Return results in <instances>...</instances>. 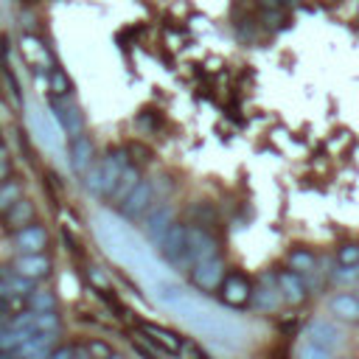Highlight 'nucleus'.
<instances>
[{
    "instance_id": "nucleus-1",
    "label": "nucleus",
    "mask_w": 359,
    "mask_h": 359,
    "mask_svg": "<svg viewBox=\"0 0 359 359\" xmlns=\"http://www.w3.org/2000/svg\"><path fill=\"white\" fill-rule=\"evenodd\" d=\"M160 256L174 267H188V225H172L166 236L158 242Z\"/></svg>"
},
{
    "instance_id": "nucleus-2",
    "label": "nucleus",
    "mask_w": 359,
    "mask_h": 359,
    "mask_svg": "<svg viewBox=\"0 0 359 359\" xmlns=\"http://www.w3.org/2000/svg\"><path fill=\"white\" fill-rule=\"evenodd\" d=\"M51 112L59 121L62 132H67L70 137L85 132V115H82V110L74 101H70V96H53L51 99Z\"/></svg>"
},
{
    "instance_id": "nucleus-3",
    "label": "nucleus",
    "mask_w": 359,
    "mask_h": 359,
    "mask_svg": "<svg viewBox=\"0 0 359 359\" xmlns=\"http://www.w3.org/2000/svg\"><path fill=\"white\" fill-rule=\"evenodd\" d=\"M152 202H155V185L149 180H140L132 188V194L121 202V213H124L126 219H140L143 213L152 208Z\"/></svg>"
},
{
    "instance_id": "nucleus-4",
    "label": "nucleus",
    "mask_w": 359,
    "mask_h": 359,
    "mask_svg": "<svg viewBox=\"0 0 359 359\" xmlns=\"http://www.w3.org/2000/svg\"><path fill=\"white\" fill-rule=\"evenodd\" d=\"M219 247L208 231H202L199 225H188V264H199L208 258H217Z\"/></svg>"
},
{
    "instance_id": "nucleus-5",
    "label": "nucleus",
    "mask_w": 359,
    "mask_h": 359,
    "mask_svg": "<svg viewBox=\"0 0 359 359\" xmlns=\"http://www.w3.org/2000/svg\"><path fill=\"white\" fill-rule=\"evenodd\" d=\"M222 278H225V264H222V258H219V256H217V258H208V261L194 264V272H191L194 286H197V290H205V292L217 290V286L222 283Z\"/></svg>"
},
{
    "instance_id": "nucleus-6",
    "label": "nucleus",
    "mask_w": 359,
    "mask_h": 359,
    "mask_svg": "<svg viewBox=\"0 0 359 359\" xmlns=\"http://www.w3.org/2000/svg\"><path fill=\"white\" fill-rule=\"evenodd\" d=\"M137 328H140L143 340L152 342V345H155L158 351H163V353H180V351H183L180 337H177L174 331L163 328V326H155V323H137Z\"/></svg>"
},
{
    "instance_id": "nucleus-7",
    "label": "nucleus",
    "mask_w": 359,
    "mask_h": 359,
    "mask_svg": "<svg viewBox=\"0 0 359 359\" xmlns=\"http://www.w3.org/2000/svg\"><path fill=\"white\" fill-rule=\"evenodd\" d=\"M275 283H278L283 301L292 303V306L303 303L306 295H309V292H306V283H303V275H298L295 269H281V272L275 275Z\"/></svg>"
},
{
    "instance_id": "nucleus-8",
    "label": "nucleus",
    "mask_w": 359,
    "mask_h": 359,
    "mask_svg": "<svg viewBox=\"0 0 359 359\" xmlns=\"http://www.w3.org/2000/svg\"><path fill=\"white\" fill-rule=\"evenodd\" d=\"M253 298V290H250V281L242 275V272H231L225 281H222V301L233 309L244 306L247 301Z\"/></svg>"
},
{
    "instance_id": "nucleus-9",
    "label": "nucleus",
    "mask_w": 359,
    "mask_h": 359,
    "mask_svg": "<svg viewBox=\"0 0 359 359\" xmlns=\"http://www.w3.org/2000/svg\"><path fill=\"white\" fill-rule=\"evenodd\" d=\"M126 152H110L107 158H101L99 160V169H101V197H110L112 194V188H115V183H118V177H121V172L126 169Z\"/></svg>"
},
{
    "instance_id": "nucleus-10",
    "label": "nucleus",
    "mask_w": 359,
    "mask_h": 359,
    "mask_svg": "<svg viewBox=\"0 0 359 359\" xmlns=\"http://www.w3.org/2000/svg\"><path fill=\"white\" fill-rule=\"evenodd\" d=\"M306 337H309V342H315V345H320V348H328V351L345 345V334H342L334 323H328V320H315V323H309Z\"/></svg>"
},
{
    "instance_id": "nucleus-11",
    "label": "nucleus",
    "mask_w": 359,
    "mask_h": 359,
    "mask_svg": "<svg viewBox=\"0 0 359 359\" xmlns=\"http://www.w3.org/2000/svg\"><path fill=\"white\" fill-rule=\"evenodd\" d=\"M93 158H96L93 140H90L85 132H79V135L70 137V169H74L76 174L85 177V172L93 166Z\"/></svg>"
},
{
    "instance_id": "nucleus-12",
    "label": "nucleus",
    "mask_w": 359,
    "mask_h": 359,
    "mask_svg": "<svg viewBox=\"0 0 359 359\" xmlns=\"http://www.w3.org/2000/svg\"><path fill=\"white\" fill-rule=\"evenodd\" d=\"M15 244H17L20 253H42L45 244H48V233H45L42 225L28 222V225H23V228L15 233Z\"/></svg>"
},
{
    "instance_id": "nucleus-13",
    "label": "nucleus",
    "mask_w": 359,
    "mask_h": 359,
    "mask_svg": "<svg viewBox=\"0 0 359 359\" xmlns=\"http://www.w3.org/2000/svg\"><path fill=\"white\" fill-rule=\"evenodd\" d=\"M15 272H20L23 278H31V281H40L51 272V261L42 256V253H23L15 264H12Z\"/></svg>"
},
{
    "instance_id": "nucleus-14",
    "label": "nucleus",
    "mask_w": 359,
    "mask_h": 359,
    "mask_svg": "<svg viewBox=\"0 0 359 359\" xmlns=\"http://www.w3.org/2000/svg\"><path fill=\"white\" fill-rule=\"evenodd\" d=\"M174 225V210H172V205H160L152 217L147 219V236H149V242L152 244H158L163 236H166V231Z\"/></svg>"
},
{
    "instance_id": "nucleus-15",
    "label": "nucleus",
    "mask_w": 359,
    "mask_h": 359,
    "mask_svg": "<svg viewBox=\"0 0 359 359\" xmlns=\"http://www.w3.org/2000/svg\"><path fill=\"white\" fill-rule=\"evenodd\" d=\"M328 309H331L340 320H359V295H351V292L334 295V298L328 301Z\"/></svg>"
},
{
    "instance_id": "nucleus-16",
    "label": "nucleus",
    "mask_w": 359,
    "mask_h": 359,
    "mask_svg": "<svg viewBox=\"0 0 359 359\" xmlns=\"http://www.w3.org/2000/svg\"><path fill=\"white\" fill-rule=\"evenodd\" d=\"M281 301H283V295H281V290H278V283L272 286L269 281H264V286L261 290H256L253 292V306L256 309H269V312H275L278 306H281Z\"/></svg>"
},
{
    "instance_id": "nucleus-17",
    "label": "nucleus",
    "mask_w": 359,
    "mask_h": 359,
    "mask_svg": "<svg viewBox=\"0 0 359 359\" xmlns=\"http://www.w3.org/2000/svg\"><path fill=\"white\" fill-rule=\"evenodd\" d=\"M140 183V172H137V166H132V163H126V169L121 172V177H118V183H115V188H112V199L115 202H124L129 194H132V188Z\"/></svg>"
},
{
    "instance_id": "nucleus-18",
    "label": "nucleus",
    "mask_w": 359,
    "mask_h": 359,
    "mask_svg": "<svg viewBox=\"0 0 359 359\" xmlns=\"http://www.w3.org/2000/svg\"><path fill=\"white\" fill-rule=\"evenodd\" d=\"M31 217H34V208H31V202H26V199H17V202L6 210V219H9V225H12V228H23V225H28V222H31Z\"/></svg>"
},
{
    "instance_id": "nucleus-19",
    "label": "nucleus",
    "mask_w": 359,
    "mask_h": 359,
    "mask_svg": "<svg viewBox=\"0 0 359 359\" xmlns=\"http://www.w3.org/2000/svg\"><path fill=\"white\" fill-rule=\"evenodd\" d=\"M48 85H51V93H53V96H70V90H74V85H70L67 74H65L59 65H51V67H48Z\"/></svg>"
},
{
    "instance_id": "nucleus-20",
    "label": "nucleus",
    "mask_w": 359,
    "mask_h": 359,
    "mask_svg": "<svg viewBox=\"0 0 359 359\" xmlns=\"http://www.w3.org/2000/svg\"><path fill=\"white\" fill-rule=\"evenodd\" d=\"M315 267H317L315 253H309V250H303V247L290 253V269H295L298 275H309V272H315Z\"/></svg>"
},
{
    "instance_id": "nucleus-21",
    "label": "nucleus",
    "mask_w": 359,
    "mask_h": 359,
    "mask_svg": "<svg viewBox=\"0 0 359 359\" xmlns=\"http://www.w3.org/2000/svg\"><path fill=\"white\" fill-rule=\"evenodd\" d=\"M17 199H20V183L6 177L3 183H0V210H9Z\"/></svg>"
},
{
    "instance_id": "nucleus-22",
    "label": "nucleus",
    "mask_w": 359,
    "mask_h": 359,
    "mask_svg": "<svg viewBox=\"0 0 359 359\" xmlns=\"http://www.w3.org/2000/svg\"><path fill=\"white\" fill-rule=\"evenodd\" d=\"M28 306H31L34 312H53V309H56V298H53L51 292L40 290V292H31V295H28Z\"/></svg>"
},
{
    "instance_id": "nucleus-23",
    "label": "nucleus",
    "mask_w": 359,
    "mask_h": 359,
    "mask_svg": "<svg viewBox=\"0 0 359 359\" xmlns=\"http://www.w3.org/2000/svg\"><path fill=\"white\" fill-rule=\"evenodd\" d=\"M298 359H337V356H334V351H328V348H320V345H315V342H306V345H301Z\"/></svg>"
},
{
    "instance_id": "nucleus-24",
    "label": "nucleus",
    "mask_w": 359,
    "mask_h": 359,
    "mask_svg": "<svg viewBox=\"0 0 359 359\" xmlns=\"http://www.w3.org/2000/svg\"><path fill=\"white\" fill-rule=\"evenodd\" d=\"M337 264L340 267H359V244H345L337 253Z\"/></svg>"
},
{
    "instance_id": "nucleus-25",
    "label": "nucleus",
    "mask_w": 359,
    "mask_h": 359,
    "mask_svg": "<svg viewBox=\"0 0 359 359\" xmlns=\"http://www.w3.org/2000/svg\"><path fill=\"white\" fill-rule=\"evenodd\" d=\"M87 351H90V356H93V359H107V356H110V348H107L104 342H90V348H87Z\"/></svg>"
},
{
    "instance_id": "nucleus-26",
    "label": "nucleus",
    "mask_w": 359,
    "mask_h": 359,
    "mask_svg": "<svg viewBox=\"0 0 359 359\" xmlns=\"http://www.w3.org/2000/svg\"><path fill=\"white\" fill-rule=\"evenodd\" d=\"M356 272H359V267H340V269L334 272V278H340V281H351V278H356Z\"/></svg>"
},
{
    "instance_id": "nucleus-27",
    "label": "nucleus",
    "mask_w": 359,
    "mask_h": 359,
    "mask_svg": "<svg viewBox=\"0 0 359 359\" xmlns=\"http://www.w3.org/2000/svg\"><path fill=\"white\" fill-rule=\"evenodd\" d=\"M51 359H76V348H56L51 351Z\"/></svg>"
},
{
    "instance_id": "nucleus-28",
    "label": "nucleus",
    "mask_w": 359,
    "mask_h": 359,
    "mask_svg": "<svg viewBox=\"0 0 359 359\" xmlns=\"http://www.w3.org/2000/svg\"><path fill=\"white\" fill-rule=\"evenodd\" d=\"M6 172H9V166H6L3 155H0V183H3V180H6Z\"/></svg>"
},
{
    "instance_id": "nucleus-29",
    "label": "nucleus",
    "mask_w": 359,
    "mask_h": 359,
    "mask_svg": "<svg viewBox=\"0 0 359 359\" xmlns=\"http://www.w3.org/2000/svg\"><path fill=\"white\" fill-rule=\"evenodd\" d=\"M356 15H359V6H356Z\"/></svg>"
}]
</instances>
